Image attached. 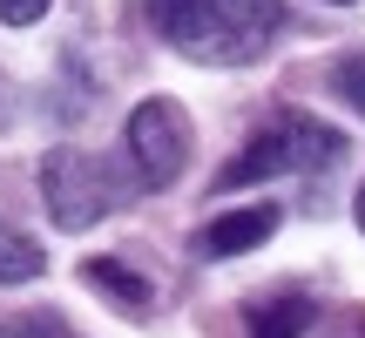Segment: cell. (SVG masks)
Masks as SVG:
<instances>
[{
  "label": "cell",
  "instance_id": "cell-1",
  "mask_svg": "<svg viewBox=\"0 0 365 338\" xmlns=\"http://www.w3.org/2000/svg\"><path fill=\"white\" fill-rule=\"evenodd\" d=\"M149 21L176 54L203 68H244L284 27V0H149Z\"/></svg>",
  "mask_w": 365,
  "mask_h": 338
},
{
  "label": "cell",
  "instance_id": "cell-2",
  "mask_svg": "<svg viewBox=\"0 0 365 338\" xmlns=\"http://www.w3.org/2000/svg\"><path fill=\"white\" fill-rule=\"evenodd\" d=\"M345 156V135L331 122L304 116V108H277L230 163H223L217 190H250V183H271V176H312V169H331Z\"/></svg>",
  "mask_w": 365,
  "mask_h": 338
},
{
  "label": "cell",
  "instance_id": "cell-3",
  "mask_svg": "<svg viewBox=\"0 0 365 338\" xmlns=\"http://www.w3.org/2000/svg\"><path fill=\"white\" fill-rule=\"evenodd\" d=\"M41 196H48V217L61 230H88V223H102L115 210V176L88 149H54L41 163Z\"/></svg>",
  "mask_w": 365,
  "mask_h": 338
},
{
  "label": "cell",
  "instance_id": "cell-4",
  "mask_svg": "<svg viewBox=\"0 0 365 338\" xmlns=\"http://www.w3.org/2000/svg\"><path fill=\"white\" fill-rule=\"evenodd\" d=\"M190 143H196L190 116H182V102H170V95H149L129 116V163H135V176L149 190H170L182 169H190Z\"/></svg>",
  "mask_w": 365,
  "mask_h": 338
},
{
  "label": "cell",
  "instance_id": "cell-5",
  "mask_svg": "<svg viewBox=\"0 0 365 338\" xmlns=\"http://www.w3.org/2000/svg\"><path fill=\"white\" fill-rule=\"evenodd\" d=\"M271 230H277V203L223 210L217 223H203V237H196V250H203V257H244V250L271 244Z\"/></svg>",
  "mask_w": 365,
  "mask_h": 338
},
{
  "label": "cell",
  "instance_id": "cell-6",
  "mask_svg": "<svg viewBox=\"0 0 365 338\" xmlns=\"http://www.w3.org/2000/svg\"><path fill=\"white\" fill-rule=\"evenodd\" d=\"M312 318H318L312 298H271V304L250 312V338H304V332H312Z\"/></svg>",
  "mask_w": 365,
  "mask_h": 338
},
{
  "label": "cell",
  "instance_id": "cell-7",
  "mask_svg": "<svg viewBox=\"0 0 365 338\" xmlns=\"http://www.w3.org/2000/svg\"><path fill=\"white\" fill-rule=\"evenodd\" d=\"M41 271H48V250L0 217V285H27V277H41Z\"/></svg>",
  "mask_w": 365,
  "mask_h": 338
},
{
  "label": "cell",
  "instance_id": "cell-8",
  "mask_svg": "<svg viewBox=\"0 0 365 338\" xmlns=\"http://www.w3.org/2000/svg\"><path fill=\"white\" fill-rule=\"evenodd\" d=\"M81 277H88L95 291H115V298L129 304V312H143V304H149V285H143L135 271H122L115 257H88V271H81Z\"/></svg>",
  "mask_w": 365,
  "mask_h": 338
},
{
  "label": "cell",
  "instance_id": "cell-9",
  "mask_svg": "<svg viewBox=\"0 0 365 338\" xmlns=\"http://www.w3.org/2000/svg\"><path fill=\"white\" fill-rule=\"evenodd\" d=\"M325 81H331V95H339L345 108H359V116H365V48L359 54H339Z\"/></svg>",
  "mask_w": 365,
  "mask_h": 338
},
{
  "label": "cell",
  "instance_id": "cell-10",
  "mask_svg": "<svg viewBox=\"0 0 365 338\" xmlns=\"http://www.w3.org/2000/svg\"><path fill=\"white\" fill-rule=\"evenodd\" d=\"M41 14H48V0H0V21L7 27H34Z\"/></svg>",
  "mask_w": 365,
  "mask_h": 338
},
{
  "label": "cell",
  "instance_id": "cell-11",
  "mask_svg": "<svg viewBox=\"0 0 365 338\" xmlns=\"http://www.w3.org/2000/svg\"><path fill=\"white\" fill-rule=\"evenodd\" d=\"M352 217H359V230H365V183H359V203H352Z\"/></svg>",
  "mask_w": 365,
  "mask_h": 338
},
{
  "label": "cell",
  "instance_id": "cell-12",
  "mask_svg": "<svg viewBox=\"0 0 365 338\" xmlns=\"http://www.w3.org/2000/svg\"><path fill=\"white\" fill-rule=\"evenodd\" d=\"M331 7H352V0H331Z\"/></svg>",
  "mask_w": 365,
  "mask_h": 338
}]
</instances>
